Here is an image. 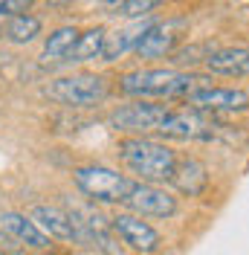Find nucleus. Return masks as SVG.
I'll return each mask as SVG.
<instances>
[{"mask_svg": "<svg viewBox=\"0 0 249 255\" xmlns=\"http://www.w3.org/2000/svg\"><path fill=\"white\" fill-rule=\"evenodd\" d=\"M209 87V79L194 76L191 70H174V67H151V70H133L119 79V93L130 96L136 102L151 99H188L194 90Z\"/></svg>", "mask_w": 249, "mask_h": 255, "instance_id": "nucleus-1", "label": "nucleus"}, {"mask_svg": "<svg viewBox=\"0 0 249 255\" xmlns=\"http://www.w3.org/2000/svg\"><path fill=\"white\" fill-rule=\"evenodd\" d=\"M116 154H119L124 168L130 174H136L139 183H151V186L168 183L174 174V165H177V154L165 142L148 139V136H124V139H119Z\"/></svg>", "mask_w": 249, "mask_h": 255, "instance_id": "nucleus-2", "label": "nucleus"}, {"mask_svg": "<svg viewBox=\"0 0 249 255\" xmlns=\"http://www.w3.org/2000/svg\"><path fill=\"white\" fill-rule=\"evenodd\" d=\"M108 93H110V84L99 73L61 76V79L49 81L44 87V96L64 105V108H93V105H102L108 99Z\"/></svg>", "mask_w": 249, "mask_h": 255, "instance_id": "nucleus-3", "label": "nucleus"}, {"mask_svg": "<svg viewBox=\"0 0 249 255\" xmlns=\"http://www.w3.org/2000/svg\"><path fill=\"white\" fill-rule=\"evenodd\" d=\"M73 180L81 194H87L93 203H110V206H122L124 197L133 189V177L119 174L108 165H81L73 171Z\"/></svg>", "mask_w": 249, "mask_h": 255, "instance_id": "nucleus-4", "label": "nucleus"}, {"mask_svg": "<svg viewBox=\"0 0 249 255\" xmlns=\"http://www.w3.org/2000/svg\"><path fill=\"white\" fill-rule=\"evenodd\" d=\"M226 125H218V119L215 116H209V113H197L186 108V111H171L162 116V122L156 128V133L162 136V139H180V142H209V139H215L220 130Z\"/></svg>", "mask_w": 249, "mask_h": 255, "instance_id": "nucleus-5", "label": "nucleus"}, {"mask_svg": "<svg viewBox=\"0 0 249 255\" xmlns=\"http://www.w3.org/2000/svg\"><path fill=\"white\" fill-rule=\"evenodd\" d=\"M165 113H168L165 105L130 102V105H122V108L110 111L108 125L116 133H124V136H145V133H156V128H159Z\"/></svg>", "mask_w": 249, "mask_h": 255, "instance_id": "nucleus-6", "label": "nucleus"}, {"mask_svg": "<svg viewBox=\"0 0 249 255\" xmlns=\"http://www.w3.org/2000/svg\"><path fill=\"white\" fill-rule=\"evenodd\" d=\"M122 206L136 218H174L180 203H177V197L171 191H165L162 186H151V183L136 180Z\"/></svg>", "mask_w": 249, "mask_h": 255, "instance_id": "nucleus-7", "label": "nucleus"}, {"mask_svg": "<svg viewBox=\"0 0 249 255\" xmlns=\"http://www.w3.org/2000/svg\"><path fill=\"white\" fill-rule=\"evenodd\" d=\"M110 232L116 235V241L127 244L130 250H136V253H142V255L156 253L159 244H162V235L156 232L154 226L148 221H142V218H136V215H130V212L113 215V218H110Z\"/></svg>", "mask_w": 249, "mask_h": 255, "instance_id": "nucleus-8", "label": "nucleus"}, {"mask_svg": "<svg viewBox=\"0 0 249 255\" xmlns=\"http://www.w3.org/2000/svg\"><path fill=\"white\" fill-rule=\"evenodd\" d=\"M191 105V111L197 113H209V116H218V113H244L249 111V93L247 90H238V87H200L186 99Z\"/></svg>", "mask_w": 249, "mask_h": 255, "instance_id": "nucleus-9", "label": "nucleus"}, {"mask_svg": "<svg viewBox=\"0 0 249 255\" xmlns=\"http://www.w3.org/2000/svg\"><path fill=\"white\" fill-rule=\"evenodd\" d=\"M168 183H171L183 197H200L203 191L209 189V168H206V162L197 159V157H183V159H177L174 174H171Z\"/></svg>", "mask_w": 249, "mask_h": 255, "instance_id": "nucleus-10", "label": "nucleus"}, {"mask_svg": "<svg viewBox=\"0 0 249 255\" xmlns=\"http://www.w3.org/2000/svg\"><path fill=\"white\" fill-rule=\"evenodd\" d=\"M206 73L226 76V79H247L249 76V49L247 47H218L206 61Z\"/></svg>", "mask_w": 249, "mask_h": 255, "instance_id": "nucleus-11", "label": "nucleus"}, {"mask_svg": "<svg viewBox=\"0 0 249 255\" xmlns=\"http://www.w3.org/2000/svg\"><path fill=\"white\" fill-rule=\"evenodd\" d=\"M177 41H180V35L174 32L171 23H154V26L139 38V44L133 49H136L139 58L154 61V58H162V55H171L174 49H177Z\"/></svg>", "mask_w": 249, "mask_h": 255, "instance_id": "nucleus-12", "label": "nucleus"}, {"mask_svg": "<svg viewBox=\"0 0 249 255\" xmlns=\"http://www.w3.org/2000/svg\"><path fill=\"white\" fill-rule=\"evenodd\" d=\"M154 26V20H133L130 26H122V29H113L105 35V47H102V61H116L122 58L127 49H133L139 44V38Z\"/></svg>", "mask_w": 249, "mask_h": 255, "instance_id": "nucleus-13", "label": "nucleus"}, {"mask_svg": "<svg viewBox=\"0 0 249 255\" xmlns=\"http://www.w3.org/2000/svg\"><path fill=\"white\" fill-rule=\"evenodd\" d=\"M29 218L47 238L76 241V226L70 221L67 209H61V206H35Z\"/></svg>", "mask_w": 249, "mask_h": 255, "instance_id": "nucleus-14", "label": "nucleus"}, {"mask_svg": "<svg viewBox=\"0 0 249 255\" xmlns=\"http://www.w3.org/2000/svg\"><path fill=\"white\" fill-rule=\"evenodd\" d=\"M0 226L6 229L9 238H17L20 244H26L32 250H47L49 247V238L32 223V218L20 215V212H3L0 215Z\"/></svg>", "mask_w": 249, "mask_h": 255, "instance_id": "nucleus-15", "label": "nucleus"}, {"mask_svg": "<svg viewBox=\"0 0 249 255\" xmlns=\"http://www.w3.org/2000/svg\"><path fill=\"white\" fill-rule=\"evenodd\" d=\"M105 35H108V29H102V26H93V29H87V32H78L76 47L70 49V55H67L64 61L67 64H84V61H93V58H102Z\"/></svg>", "mask_w": 249, "mask_h": 255, "instance_id": "nucleus-16", "label": "nucleus"}, {"mask_svg": "<svg viewBox=\"0 0 249 255\" xmlns=\"http://www.w3.org/2000/svg\"><path fill=\"white\" fill-rule=\"evenodd\" d=\"M44 29V23H41V17L35 15H15L9 20V26H6V41L9 44H17V47H23V44H32L38 35Z\"/></svg>", "mask_w": 249, "mask_h": 255, "instance_id": "nucleus-17", "label": "nucleus"}, {"mask_svg": "<svg viewBox=\"0 0 249 255\" xmlns=\"http://www.w3.org/2000/svg\"><path fill=\"white\" fill-rule=\"evenodd\" d=\"M78 41V29L76 26H61V29H55L49 35L47 41H44V61H64L67 55H70V49L76 47Z\"/></svg>", "mask_w": 249, "mask_h": 255, "instance_id": "nucleus-18", "label": "nucleus"}, {"mask_svg": "<svg viewBox=\"0 0 249 255\" xmlns=\"http://www.w3.org/2000/svg\"><path fill=\"white\" fill-rule=\"evenodd\" d=\"M215 44H209V41H203V44H191V47H183V49H174L171 58L177 67H194V64H203L212 52H215ZM174 67V70H177Z\"/></svg>", "mask_w": 249, "mask_h": 255, "instance_id": "nucleus-19", "label": "nucleus"}, {"mask_svg": "<svg viewBox=\"0 0 249 255\" xmlns=\"http://www.w3.org/2000/svg\"><path fill=\"white\" fill-rule=\"evenodd\" d=\"M105 6L108 9H116L124 17H136V20H142L145 15H151L154 9H159L156 0H122V3H105Z\"/></svg>", "mask_w": 249, "mask_h": 255, "instance_id": "nucleus-20", "label": "nucleus"}, {"mask_svg": "<svg viewBox=\"0 0 249 255\" xmlns=\"http://www.w3.org/2000/svg\"><path fill=\"white\" fill-rule=\"evenodd\" d=\"M0 38H3V29H0Z\"/></svg>", "mask_w": 249, "mask_h": 255, "instance_id": "nucleus-21", "label": "nucleus"}]
</instances>
